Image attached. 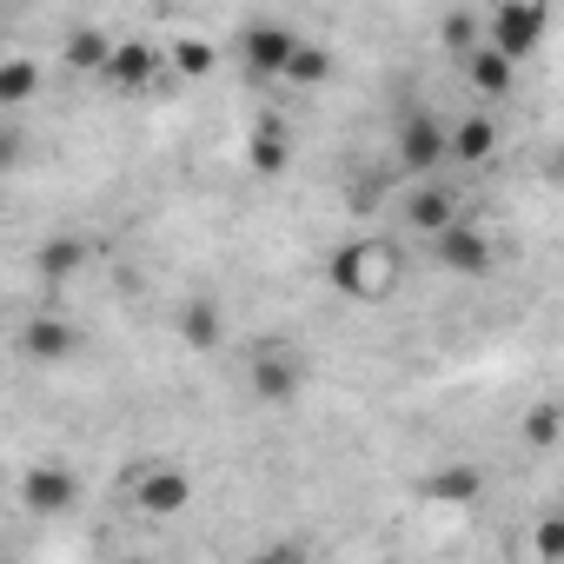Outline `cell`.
Masks as SVG:
<instances>
[{
    "mask_svg": "<svg viewBox=\"0 0 564 564\" xmlns=\"http://www.w3.org/2000/svg\"><path fill=\"white\" fill-rule=\"evenodd\" d=\"M392 286H399V252L386 239H352L333 252V293L372 306V300H392Z\"/></svg>",
    "mask_w": 564,
    "mask_h": 564,
    "instance_id": "1",
    "label": "cell"
},
{
    "mask_svg": "<svg viewBox=\"0 0 564 564\" xmlns=\"http://www.w3.org/2000/svg\"><path fill=\"white\" fill-rule=\"evenodd\" d=\"M544 34H551V8H544V0H498L491 21H485V41L505 47L511 61H531L544 47Z\"/></svg>",
    "mask_w": 564,
    "mask_h": 564,
    "instance_id": "2",
    "label": "cell"
},
{
    "mask_svg": "<svg viewBox=\"0 0 564 564\" xmlns=\"http://www.w3.org/2000/svg\"><path fill=\"white\" fill-rule=\"evenodd\" d=\"M246 379H252V399L259 405H279V412H286L293 399H300V386H306V359L293 352V346H259L252 352V366H246Z\"/></svg>",
    "mask_w": 564,
    "mask_h": 564,
    "instance_id": "3",
    "label": "cell"
},
{
    "mask_svg": "<svg viewBox=\"0 0 564 564\" xmlns=\"http://www.w3.org/2000/svg\"><path fill=\"white\" fill-rule=\"evenodd\" d=\"M452 160V120H438L432 107L425 113H405V127H399V166L412 173V180H425L432 166H445Z\"/></svg>",
    "mask_w": 564,
    "mask_h": 564,
    "instance_id": "4",
    "label": "cell"
},
{
    "mask_svg": "<svg viewBox=\"0 0 564 564\" xmlns=\"http://www.w3.org/2000/svg\"><path fill=\"white\" fill-rule=\"evenodd\" d=\"M293 54H300V34H293L286 21H252V28H246V67H252L259 80H286Z\"/></svg>",
    "mask_w": 564,
    "mask_h": 564,
    "instance_id": "5",
    "label": "cell"
},
{
    "mask_svg": "<svg viewBox=\"0 0 564 564\" xmlns=\"http://www.w3.org/2000/svg\"><path fill=\"white\" fill-rule=\"evenodd\" d=\"M160 47H147V41H113V61H107V87L113 94H147V87H160Z\"/></svg>",
    "mask_w": 564,
    "mask_h": 564,
    "instance_id": "6",
    "label": "cell"
},
{
    "mask_svg": "<svg viewBox=\"0 0 564 564\" xmlns=\"http://www.w3.org/2000/svg\"><path fill=\"white\" fill-rule=\"evenodd\" d=\"M432 252H438V265H452V272H465V279H478V272L491 265V239H485V226H471V219H452V226L432 239Z\"/></svg>",
    "mask_w": 564,
    "mask_h": 564,
    "instance_id": "7",
    "label": "cell"
},
{
    "mask_svg": "<svg viewBox=\"0 0 564 564\" xmlns=\"http://www.w3.org/2000/svg\"><path fill=\"white\" fill-rule=\"evenodd\" d=\"M452 219H458V193H452V186H438V180H419V186L405 193V226H412V232L438 239Z\"/></svg>",
    "mask_w": 564,
    "mask_h": 564,
    "instance_id": "8",
    "label": "cell"
},
{
    "mask_svg": "<svg viewBox=\"0 0 564 564\" xmlns=\"http://www.w3.org/2000/svg\"><path fill=\"white\" fill-rule=\"evenodd\" d=\"M193 505V478L180 471V465H147L140 471V511L147 518H173V511H186Z\"/></svg>",
    "mask_w": 564,
    "mask_h": 564,
    "instance_id": "9",
    "label": "cell"
},
{
    "mask_svg": "<svg viewBox=\"0 0 564 564\" xmlns=\"http://www.w3.org/2000/svg\"><path fill=\"white\" fill-rule=\"evenodd\" d=\"M465 80H471L485 100H505V94H511V80H518V61H511L505 47L478 41V47H465Z\"/></svg>",
    "mask_w": 564,
    "mask_h": 564,
    "instance_id": "10",
    "label": "cell"
},
{
    "mask_svg": "<svg viewBox=\"0 0 564 564\" xmlns=\"http://www.w3.org/2000/svg\"><path fill=\"white\" fill-rule=\"evenodd\" d=\"M74 498H80V485H74L67 465H34L21 478V505L28 511H74Z\"/></svg>",
    "mask_w": 564,
    "mask_h": 564,
    "instance_id": "11",
    "label": "cell"
},
{
    "mask_svg": "<svg viewBox=\"0 0 564 564\" xmlns=\"http://www.w3.org/2000/svg\"><path fill=\"white\" fill-rule=\"evenodd\" d=\"M246 160H252V173H265V180H279V173H286V160H293V133H286V120H279V113L252 120Z\"/></svg>",
    "mask_w": 564,
    "mask_h": 564,
    "instance_id": "12",
    "label": "cell"
},
{
    "mask_svg": "<svg viewBox=\"0 0 564 564\" xmlns=\"http://www.w3.org/2000/svg\"><path fill=\"white\" fill-rule=\"evenodd\" d=\"M74 346H80V333H74L67 319H54V313H34V319H28V333H21V352H28V359H41V366L67 359Z\"/></svg>",
    "mask_w": 564,
    "mask_h": 564,
    "instance_id": "13",
    "label": "cell"
},
{
    "mask_svg": "<svg viewBox=\"0 0 564 564\" xmlns=\"http://www.w3.org/2000/svg\"><path fill=\"white\" fill-rule=\"evenodd\" d=\"M491 153H498V120H491V113L452 120V160H458V166H478V160H491Z\"/></svg>",
    "mask_w": 564,
    "mask_h": 564,
    "instance_id": "14",
    "label": "cell"
},
{
    "mask_svg": "<svg viewBox=\"0 0 564 564\" xmlns=\"http://www.w3.org/2000/svg\"><path fill=\"white\" fill-rule=\"evenodd\" d=\"M425 498L432 505H478L485 498V471L478 465H445V471L425 478Z\"/></svg>",
    "mask_w": 564,
    "mask_h": 564,
    "instance_id": "15",
    "label": "cell"
},
{
    "mask_svg": "<svg viewBox=\"0 0 564 564\" xmlns=\"http://www.w3.org/2000/svg\"><path fill=\"white\" fill-rule=\"evenodd\" d=\"M180 339H186L193 352H213V346L226 339V313H219L213 300H186V313H180Z\"/></svg>",
    "mask_w": 564,
    "mask_h": 564,
    "instance_id": "16",
    "label": "cell"
},
{
    "mask_svg": "<svg viewBox=\"0 0 564 564\" xmlns=\"http://www.w3.org/2000/svg\"><path fill=\"white\" fill-rule=\"evenodd\" d=\"M107 61H113V41H107L100 28H74V34H67V67H74V74H94V80H100Z\"/></svg>",
    "mask_w": 564,
    "mask_h": 564,
    "instance_id": "17",
    "label": "cell"
},
{
    "mask_svg": "<svg viewBox=\"0 0 564 564\" xmlns=\"http://www.w3.org/2000/svg\"><path fill=\"white\" fill-rule=\"evenodd\" d=\"M34 94H41V61L8 54V61H0V100H8V107H28Z\"/></svg>",
    "mask_w": 564,
    "mask_h": 564,
    "instance_id": "18",
    "label": "cell"
},
{
    "mask_svg": "<svg viewBox=\"0 0 564 564\" xmlns=\"http://www.w3.org/2000/svg\"><path fill=\"white\" fill-rule=\"evenodd\" d=\"M326 74H333V54L313 47V41H300V54H293V67H286V87L313 94V87H326Z\"/></svg>",
    "mask_w": 564,
    "mask_h": 564,
    "instance_id": "19",
    "label": "cell"
},
{
    "mask_svg": "<svg viewBox=\"0 0 564 564\" xmlns=\"http://www.w3.org/2000/svg\"><path fill=\"white\" fill-rule=\"evenodd\" d=\"M173 74H180V80H206V74H213V47H206L199 34H180V41H173Z\"/></svg>",
    "mask_w": 564,
    "mask_h": 564,
    "instance_id": "20",
    "label": "cell"
},
{
    "mask_svg": "<svg viewBox=\"0 0 564 564\" xmlns=\"http://www.w3.org/2000/svg\"><path fill=\"white\" fill-rule=\"evenodd\" d=\"M557 432H564V405H531V412H524V445H531V452L557 445Z\"/></svg>",
    "mask_w": 564,
    "mask_h": 564,
    "instance_id": "21",
    "label": "cell"
},
{
    "mask_svg": "<svg viewBox=\"0 0 564 564\" xmlns=\"http://www.w3.org/2000/svg\"><path fill=\"white\" fill-rule=\"evenodd\" d=\"M80 259H87L80 239H54V246L41 252V272H47V279H67V272H80Z\"/></svg>",
    "mask_w": 564,
    "mask_h": 564,
    "instance_id": "22",
    "label": "cell"
},
{
    "mask_svg": "<svg viewBox=\"0 0 564 564\" xmlns=\"http://www.w3.org/2000/svg\"><path fill=\"white\" fill-rule=\"evenodd\" d=\"M531 551H538V557H564V518H544V524L531 531Z\"/></svg>",
    "mask_w": 564,
    "mask_h": 564,
    "instance_id": "23",
    "label": "cell"
},
{
    "mask_svg": "<svg viewBox=\"0 0 564 564\" xmlns=\"http://www.w3.org/2000/svg\"><path fill=\"white\" fill-rule=\"evenodd\" d=\"M445 41H452V47H478L485 34H478V21H471V14H452V21H445Z\"/></svg>",
    "mask_w": 564,
    "mask_h": 564,
    "instance_id": "24",
    "label": "cell"
},
{
    "mask_svg": "<svg viewBox=\"0 0 564 564\" xmlns=\"http://www.w3.org/2000/svg\"><path fill=\"white\" fill-rule=\"evenodd\" d=\"M551 173H557V180H564V147H557V153H551Z\"/></svg>",
    "mask_w": 564,
    "mask_h": 564,
    "instance_id": "25",
    "label": "cell"
}]
</instances>
